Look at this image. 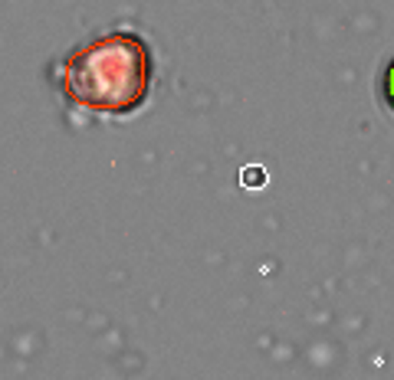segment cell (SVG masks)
<instances>
[{
	"instance_id": "obj_1",
	"label": "cell",
	"mask_w": 394,
	"mask_h": 380,
	"mask_svg": "<svg viewBox=\"0 0 394 380\" xmlns=\"http://www.w3.org/2000/svg\"><path fill=\"white\" fill-rule=\"evenodd\" d=\"M53 76L73 109L135 115L151 95L154 53L135 30H109L73 46Z\"/></svg>"
},
{
	"instance_id": "obj_2",
	"label": "cell",
	"mask_w": 394,
	"mask_h": 380,
	"mask_svg": "<svg viewBox=\"0 0 394 380\" xmlns=\"http://www.w3.org/2000/svg\"><path fill=\"white\" fill-rule=\"evenodd\" d=\"M266 170L263 168H257V164H253V168H243L240 170V184L243 187H250V190H260V187H266Z\"/></svg>"
},
{
	"instance_id": "obj_3",
	"label": "cell",
	"mask_w": 394,
	"mask_h": 380,
	"mask_svg": "<svg viewBox=\"0 0 394 380\" xmlns=\"http://www.w3.org/2000/svg\"><path fill=\"white\" fill-rule=\"evenodd\" d=\"M381 99H385L388 112H394V56L385 66V76H381Z\"/></svg>"
}]
</instances>
